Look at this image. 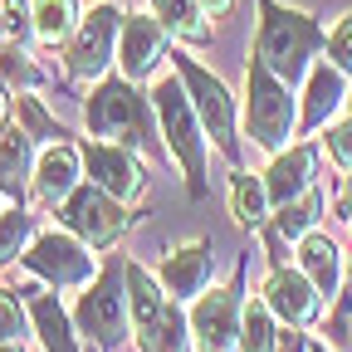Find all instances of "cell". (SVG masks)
I'll return each mask as SVG.
<instances>
[{
	"mask_svg": "<svg viewBox=\"0 0 352 352\" xmlns=\"http://www.w3.org/2000/svg\"><path fill=\"white\" fill-rule=\"evenodd\" d=\"M328 44V34L318 30V20L308 10H294V6H279V0H259V44L254 54L270 64L289 88L298 78H308V59Z\"/></svg>",
	"mask_w": 352,
	"mask_h": 352,
	"instance_id": "obj_1",
	"label": "cell"
},
{
	"mask_svg": "<svg viewBox=\"0 0 352 352\" xmlns=\"http://www.w3.org/2000/svg\"><path fill=\"white\" fill-rule=\"evenodd\" d=\"M122 279H127L132 333H138L142 352H191V318L162 289V279L142 264H122Z\"/></svg>",
	"mask_w": 352,
	"mask_h": 352,
	"instance_id": "obj_2",
	"label": "cell"
},
{
	"mask_svg": "<svg viewBox=\"0 0 352 352\" xmlns=\"http://www.w3.org/2000/svg\"><path fill=\"white\" fill-rule=\"evenodd\" d=\"M152 108H157V122H162L166 152L182 162V171H186L191 201H201L206 196V142L210 138H206V127H201V118L191 108V94H186V83H182L176 69L152 83Z\"/></svg>",
	"mask_w": 352,
	"mask_h": 352,
	"instance_id": "obj_3",
	"label": "cell"
},
{
	"mask_svg": "<svg viewBox=\"0 0 352 352\" xmlns=\"http://www.w3.org/2000/svg\"><path fill=\"white\" fill-rule=\"evenodd\" d=\"M294 118L298 108H294L289 83L254 54L245 64V138L264 152H284L294 138Z\"/></svg>",
	"mask_w": 352,
	"mask_h": 352,
	"instance_id": "obj_4",
	"label": "cell"
},
{
	"mask_svg": "<svg viewBox=\"0 0 352 352\" xmlns=\"http://www.w3.org/2000/svg\"><path fill=\"white\" fill-rule=\"evenodd\" d=\"M152 113L147 98L132 88V78H108L94 88V98L83 103V122L98 142H118L127 152H142L152 142Z\"/></svg>",
	"mask_w": 352,
	"mask_h": 352,
	"instance_id": "obj_5",
	"label": "cell"
},
{
	"mask_svg": "<svg viewBox=\"0 0 352 352\" xmlns=\"http://www.w3.org/2000/svg\"><path fill=\"white\" fill-rule=\"evenodd\" d=\"M127 318H132V308H127V279H122V270H103L94 284L78 294L74 323H78V333L88 338L94 352H118L127 342Z\"/></svg>",
	"mask_w": 352,
	"mask_h": 352,
	"instance_id": "obj_6",
	"label": "cell"
},
{
	"mask_svg": "<svg viewBox=\"0 0 352 352\" xmlns=\"http://www.w3.org/2000/svg\"><path fill=\"white\" fill-rule=\"evenodd\" d=\"M171 69L182 74L186 94H191V108H196V118L206 127V138L226 152V157H235L240 142H235V98H230V88L220 83L210 69H201L191 54H171Z\"/></svg>",
	"mask_w": 352,
	"mask_h": 352,
	"instance_id": "obj_7",
	"label": "cell"
},
{
	"mask_svg": "<svg viewBox=\"0 0 352 352\" xmlns=\"http://www.w3.org/2000/svg\"><path fill=\"white\" fill-rule=\"evenodd\" d=\"M25 270L44 284H54V289H83L98 274V259L88 254V245L74 230H44L25 250Z\"/></svg>",
	"mask_w": 352,
	"mask_h": 352,
	"instance_id": "obj_8",
	"label": "cell"
},
{
	"mask_svg": "<svg viewBox=\"0 0 352 352\" xmlns=\"http://www.w3.org/2000/svg\"><path fill=\"white\" fill-rule=\"evenodd\" d=\"M59 215H64V230H74L88 250H108V245L132 226L127 201L108 196V191H103V186H94V182H83V186L59 206Z\"/></svg>",
	"mask_w": 352,
	"mask_h": 352,
	"instance_id": "obj_9",
	"label": "cell"
},
{
	"mask_svg": "<svg viewBox=\"0 0 352 352\" xmlns=\"http://www.w3.org/2000/svg\"><path fill=\"white\" fill-rule=\"evenodd\" d=\"M191 342L196 352H240V318H245V289L240 279L226 289H210L191 303Z\"/></svg>",
	"mask_w": 352,
	"mask_h": 352,
	"instance_id": "obj_10",
	"label": "cell"
},
{
	"mask_svg": "<svg viewBox=\"0 0 352 352\" xmlns=\"http://www.w3.org/2000/svg\"><path fill=\"white\" fill-rule=\"evenodd\" d=\"M118 39H122V15L118 6H94L83 15V25L69 39V74L74 78H98L118 59Z\"/></svg>",
	"mask_w": 352,
	"mask_h": 352,
	"instance_id": "obj_11",
	"label": "cell"
},
{
	"mask_svg": "<svg viewBox=\"0 0 352 352\" xmlns=\"http://www.w3.org/2000/svg\"><path fill=\"white\" fill-rule=\"evenodd\" d=\"M83 166H88V176H94V186H103L118 201H138L147 191L142 152H127L118 142H83Z\"/></svg>",
	"mask_w": 352,
	"mask_h": 352,
	"instance_id": "obj_12",
	"label": "cell"
},
{
	"mask_svg": "<svg viewBox=\"0 0 352 352\" xmlns=\"http://www.w3.org/2000/svg\"><path fill=\"white\" fill-rule=\"evenodd\" d=\"M264 303H270V314L289 328H308L318 318L323 308V294L314 289V279H308L303 270H284V264H274V274L264 279Z\"/></svg>",
	"mask_w": 352,
	"mask_h": 352,
	"instance_id": "obj_13",
	"label": "cell"
},
{
	"mask_svg": "<svg viewBox=\"0 0 352 352\" xmlns=\"http://www.w3.org/2000/svg\"><path fill=\"white\" fill-rule=\"evenodd\" d=\"M83 152L78 147H69V142H50L39 152V162H34V182H30V191H34V206H64L78 186H83Z\"/></svg>",
	"mask_w": 352,
	"mask_h": 352,
	"instance_id": "obj_14",
	"label": "cell"
},
{
	"mask_svg": "<svg viewBox=\"0 0 352 352\" xmlns=\"http://www.w3.org/2000/svg\"><path fill=\"white\" fill-rule=\"evenodd\" d=\"M162 54H166V25H162L157 15H127V20H122V39H118V64H122V74L138 83V78H147V74L162 64Z\"/></svg>",
	"mask_w": 352,
	"mask_h": 352,
	"instance_id": "obj_15",
	"label": "cell"
},
{
	"mask_svg": "<svg viewBox=\"0 0 352 352\" xmlns=\"http://www.w3.org/2000/svg\"><path fill=\"white\" fill-rule=\"evenodd\" d=\"M210 270H215V259H210V245L206 240H191V245H176L166 259H162V270H157V279H162V289L176 298V303H196L201 294H206V284H210Z\"/></svg>",
	"mask_w": 352,
	"mask_h": 352,
	"instance_id": "obj_16",
	"label": "cell"
},
{
	"mask_svg": "<svg viewBox=\"0 0 352 352\" xmlns=\"http://www.w3.org/2000/svg\"><path fill=\"white\" fill-rule=\"evenodd\" d=\"M298 270L314 279V289L323 298H338L342 294V279H347V254L338 250V240L328 230H308L298 240Z\"/></svg>",
	"mask_w": 352,
	"mask_h": 352,
	"instance_id": "obj_17",
	"label": "cell"
},
{
	"mask_svg": "<svg viewBox=\"0 0 352 352\" xmlns=\"http://www.w3.org/2000/svg\"><path fill=\"white\" fill-rule=\"evenodd\" d=\"M264 191H270V206L279 210V206H289V201H298L303 191H314V147H284V152H274V162H270V171H264Z\"/></svg>",
	"mask_w": 352,
	"mask_h": 352,
	"instance_id": "obj_18",
	"label": "cell"
},
{
	"mask_svg": "<svg viewBox=\"0 0 352 352\" xmlns=\"http://www.w3.org/2000/svg\"><path fill=\"white\" fill-rule=\"evenodd\" d=\"M30 182H34V138L25 127H0V191L20 201Z\"/></svg>",
	"mask_w": 352,
	"mask_h": 352,
	"instance_id": "obj_19",
	"label": "cell"
},
{
	"mask_svg": "<svg viewBox=\"0 0 352 352\" xmlns=\"http://www.w3.org/2000/svg\"><path fill=\"white\" fill-rule=\"evenodd\" d=\"M308 103H303V127L308 132H318L342 103H347V83H342V74L333 69V64H318V69H308V94H303Z\"/></svg>",
	"mask_w": 352,
	"mask_h": 352,
	"instance_id": "obj_20",
	"label": "cell"
},
{
	"mask_svg": "<svg viewBox=\"0 0 352 352\" xmlns=\"http://www.w3.org/2000/svg\"><path fill=\"white\" fill-rule=\"evenodd\" d=\"M30 323L44 342V352H78L74 342V328H69V314L54 294H30Z\"/></svg>",
	"mask_w": 352,
	"mask_h": 352,
	"instance_id": "obj_21",
	"label": "cell"
},
{
	"mask_svg": "<svg viewBox=\"0 0 352 352\" xmlns=\"http://www.w3.org/2000/svg\"><path fill=\"white\" fill-rule=\"evenodd\" d=\"M270 191H264V176H250V171H235L230 176V215L240 220V226H264L270 220Z\"/></svg>",
	"mask_w": 352,
	"mask_h": 352,
	"instance_id": "obj_22",
	"label": "cell"
},
{
	"mask_svg": "<svg viewBox=\"0 0 352 352\" xmlns=\"http://www.w3.org/2000/svg\"><path fill=\"white\" fill-rule=\"evenodd\" d=\"M279 342V318L270 314L264 298H245V318H240V352H274Z\"/></svg>",
	"mask_w": 352,
	"mask_h": 352,
	"instance_id": "obj_23",
	"label": "cell"
},
{
	"mask_svg": "<svg viewBox=\"0 0 352 352\" xmlns=\"http://www.w3.org/2000/svg\"><path fill=\"white\" fill-rule=\"evenodd\" d=\"M78 30V0H34V34L44 44H64Z\"/></svg>",
	"mask_w": 352,
	"mask_h": 352,
	"instance_id": "obj_24",
	"label": "cell"
},
{
	"mask_svg": "<svg viewBox=\"0 0 352 352\" xmlns=\"http://www.w3.org/2000/svg\"><path fill=\"white\" fill-rule=\"evenodd\" d=\"M318 215H323V196H318V186L314 191H303L298 201H289V206H279V215H274V235L279 240H303L308 230L318 226Z\"/></svg>",
	"mask_w": 352,
	"mask_h": 352,
	"instance_id": "obj_25",
	"label": "cell"
},
{
	"mask_svg": "<svg viewBox=\"0 0 352 352\" xmlns=\"http://www.w3.org/2000/svg\"><path fill=\"white\" fill-rule=\"evenodd\" d=\"M152 15L176 34V39H206L210 25H206V10L196 6V0H152Z\"/></svg>",
	"mask_w": 352,
	"mask_h": 352,
	"instance_id": "obj_26",
	"label": "cell"
},
{
	"mask_svg": "<svg viewBox=\"0 0 352 352\" xmlns=\"http://www.w3.org/2000/svg\"><path fill=\"white\" fill-rule=\"evenodd\" d=\"M30 226H34V215H30V210H20V206L0 210V270H6L15 254L30 250Z\"/></svg>",
	"mask_w": 352,
	"mask_h": 352,
	"instance_id": "obj_27",
	"label": "cell"
},
{
	"mask_svg": "<svg viewBox=\"0 0 352 352\" xmlns=\"http://www.w3.org/2000/svg\"><path fill=\"white\" fill-rule=\"evenodd\" d=\"M30 333V308L15 294H0V342H25Z\"/></svg>",
	"mask_w": 352,
	"mask_h": 352,
	"instance_id": "obj_28",
	"label": "cell"
},
{
	"mask_svg": "<svg viewBox=\"0 0 352 352\" xmlns=\"http://www.w3.org/2000/svg\"><path fill=\"white\" fill-rule=\"evenodd\" d=\"M0 30L15 34V44L30 39L34 34V0H0Z\"/></svg>",
	"mask_w": 352,
	"mask_h": 352,
	"instance_id": "obj_29",
	"label": "cell"
},
{
	"mask_svg": "<svg viewBox=\"0 0 352 352\" xmlns=\"http://www.w3.org/2000/svg\"><path fill=\"white\" fill-rule=\"evenodd\" d=\"M323 50H328V59H333L338 74H352V10L328 30V44H323Z\"/></svg>",
	"mask_w": 352,
	"mask_h": 352,
	"instance_id": "obj_30",
	"label": "cell"
},
{
	"mask_svg": "<svg viewBox=\"0 0 352 352\" xmlns=\"http://www.w3.org/2000/svg\"><path fill=\"white\" fill-rule=\"evenodd\" d=\"M328 347L352 352V294H338L333 314H328Z\"/></svg>",
	"mask_w": 352,
	"mask_h": 352,
	"instance_id": "obj_31",
	"label": "cell"
},
{
	"mask_svg": "<svg viewBox=\"0 0 352 352\" xmlns=\"http://www.w3.org/2000/svg\"><path fill=\"white\" fill-rule=\"evenodd\" d=\"M15 108L25 113V132H30V138H44V142H59V138H64V127L44 113L34 98H15Z\"/></svg>",
	"mask_w": 352,
	"mask_h": 352,
	"instance_id": "obj_32",
	"label": "cell"
},
{
	"mask_svg": "<svg viewBox=\"0 0 352 352\" xmlns=\"http://www.w3.org/2000/svg\"><path fill=\"white\" fill-rule=\"evenodd\" d=\"M0 74H6L10 83H25V88L39 83V69H30V54H20V50H6V59H0Z\"/></svg>",
	"mask_w": 352,
	"mask_h": 352,
	"instance_id": "obj_33",
	"label": "cell"
},
{
	"mask_svg": "<svg viewBox=\"0 0 352 352\" xmlns=\"http://www.w3.org/2000/svg\"><path fill=\"white\" fill-rule=\"evenodd\" d=\"M328 152H333V162H338V166H352V118H347V122H338V127L328 132Z\"/></svg>",
	"mask_w": 352,
	"mask_h": 352,
	"instance_id": "obj_34",
	"label": "cell"
},
{
	"mask_svg": "<svg viewBox=\"0 0 352 352\" xmlns=\"http://www.w3.org/2000/svg\"><path fill=\"white\" fill-rule=\"evenodd\" d=\"M274 352H314V347L303 342V333H294V328L284 323V328H279V342H274Z\"/></svg>",
	"mask_w": 352,
	"mask_h": 352,
	"instance_id": "obj_35",
	"label": "cell"
},
{
	"mask_svg": "<svg viewBox=\"0 0 352 352\" xmlns=\"http://www.w3.org/2000/svg\"><path fill=\"white\" fill-rule=\"evenodd\" d=\"M333 206H338V215L352 226V166H347V176H342V186H338V201H333Z\"/></svg>",
	"mask_w": 352,
	"mask_h": 352,
	"instance_id": "obj_36",
	"label": "cell"
},
{
	"mask_svg": "<svg viewBox=\"0 0 352 352\" xmlns=\"http://www.w3.org/2000/svg\"><path fill=\"white\" fill-rule=\"evenodd\" d=\"M196 6H201L206 15H226V10H230V0H196Z\"/></svg>",
	"mask_w": 352,
	"mask_h": 352,
	"instance_id": "obj_37",
	"label": "cell"
},
{
	"mask_svg": "<svg viewBox=\"0 0 352 352\" xmlns=\"http://www.w3.org/2000/svg\"><path fill=\"white\" fill-rule=\"evenodd\" d=\"M0 127H10V94H6V83H0Z\"/></svg>",
	"mask_w": 352,
	"mask_h": 352,
	"instance_id": "obj_38",
	"label": "cell"
},
{
	"mask_svg": "<svg viewBox=\"0 0 352 352\" xmlns=\"http://www.w3.org/2000/svg\"><path fill=\"white\" fill-rule=\"evenodd\" d=\"M0 352H30L25 342H0Z\"/></svg>",
	"mask_w": 352,
	"mask_h": 352,
	"instance_id": "obj_39",
	"label": "cell"
},
{
	"mask_svg": "<svg viewBox=\"0 0 352 352\" xmlns=\"http://www.w3.org/2000/svg\"><path fill=\"white\" fill-rule=\"evenodd\" d=\"M314 352H338V347H328V342H314Z\"/></svg>",
	"mask_w": 352,
	"mask_h": 352,
	"instance_id": "obj_40",
	"label": "cell"
},
{
	"mask_svg": "<svg viewBox=\"0 0 352 352\" xmlns=\"http://www.w3.org/2000/svg\"><path fill=\"white\" fill-rule=\"evenodd\" d=\"M347 284H352V250H347Z\"/></svg>",
	"mask_w": 352,
	"mask_h": 352,
	"instance_id": "obj_41",
	"label": "cell"
},
{
	"mask_svg": "<svg viewBox=\"0 0 352 352\" xmlns=\"http://www.w3.org/2000/svg\"><path fill=\"white\" fill-rule=\"evenodd\" d=\"M347 108H352V94H347Z\"/></svg>",
	"mask_w": 352,
	"mask_h": 352,
	"instance_id": "obj_42",
	"label": "cell"
}]
</instances>
